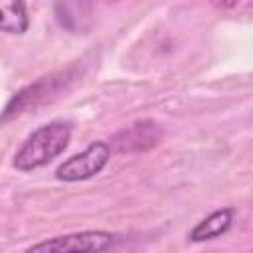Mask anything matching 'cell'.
<instances>
[{"instance_id": "cell-6", "label": "cell", "mask_w": 253, "mask_h": 253, "mask_svg": "<svg viewBox=\"0 0 253 253\" xmlns=\"http://www.w3.org/2000/svg\"><path fill=\"white\" fill-rule=\"evenodd\" d=\"M211 4H215L217 8H233L237 4V0H210Z\"/></svg>"}, {"instance_id": "cell-1", "label": "cell", "mask_w": 253, "mask_h": 253, "mask_svg": "<svg viewBox=\"0 0 253 253\" xmlns=\"http://www.w3.org/2000/svg\"><path fill=\"white\" fill-rule=\"evenodd\" d=\"M71 138V125L67 121H51L38 126L16 150L14 154V168L20 172H32L55 156H59Z\"/></svg>"}, {"instance_id": "cell-5", "label": "cell", "mask_w": 253, "mask_h": 253, "mask_svg": "<svg viewBox=\"0 0 253 253\" xmlns=\"http://www.w3.org/2000/svg\"><path fill=\"white\" fill-rule=\"evenodd\" d=\"M30 26L26 0H0V32L24 34Z\"/></svg>"}, {"instance_id": "cell-3", "label": "cell", "mask_w": 253, "mask_h": 253, "mask_svg": "<svg viewBox=\"0 0 253 253\" xmlns=\"http://www.w3.org/2000/svg\"><path fill=\"white\" fill-rule=\"evenodd\" d=\"M119 243V237L109 231H79L53 239H45L28 247V251H109Z\"/></svg>"}, {"instance_id": "cell-2", "label": "cell", "mask_w": 253, "mask_h": 253, "mask_svg": "<svg viewBox=\"0 0 253 253\" xmlns=\"http://www.w3.org/2000/svg\"><path fill=\"white\" fill-rule=\"evenodd\" d=\"M111 158V146L105 140L91 142L83 152L73 154L55 168V178L61 182H83L97 176Z\"/></svg>"}, {"instance_id": "cell-4", "label": "cell", "mask_w": 253, "mask_h": 253, "mask_svg": "<svg viewBox=\"0 0 253 253\" xmlns=\"http://www.w3.org/2000/svg\"><path fill=\"white\" fill-rule=\"evenodd\" d=\"M233 213H235L233 208H223V210L210 213L188 233L190 241H208V239H213V237L227 233L231 223H233Z\"/></svg>"}]
</instances>
